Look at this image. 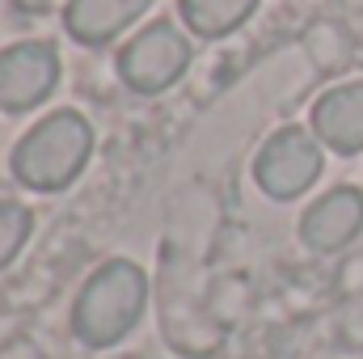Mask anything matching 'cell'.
I'll use <instances>...</instances> for the list:
<instances>
[{
	"label": "cell",
	"mask_w": 363,
	"mask_h": 359,
	"mask_svg": "<svg viewBox=\"0 0 363 359\" xmlns=\"http://www.w3.org/2000/svg\"><path fill=\"white\" fill-rule=\"evenodd\" d=\"M144 304H148V275L127 258H110L85 279L72 309V330L85 347H114L135 330Z\"/></svg>",
	"instance_id": "cell-1"
},
{
	"label": "cell",
	"mask_w": 363,
	"mask_h": 359,
	"mask_svg": "<svg viewBox=\"0 0 363 359\" xmlns=\"http://www.w3.org/2000/svg\"><path fill=\"white\" fill-rule=\"evenodd\" d=\"M93 153V127L77 110H55L34 123L13 148V178L30 190H64L81 178Z\"/></svg>",
	"instance_id": "cell-2"
},
{
	"label": "cell",
	"mask_w": 363,
	"mask_h": 359,
	"mask_svg": "<svg viewBox=\"0 0 363 359\" xmlns=\"http://www.w3.org/2000/svg\"><path fill=\"white\" fill-rule=\"evenodd\" d=\"M190 64V38L174 21H148L123 51H118V77L123 85L144 97L165 93Z\"/></svg>",
	"instance_id": "cell-3"
},
{
	"label": "cell",
	"mask_w": 363,
	"mask_h": 359,
	"mask_svg": "<svg viewBox=\"0 0 363 359\" xmlns=\"http://www.w3.org/2000/svg\"><path fill=\"white\" fill-rule=\"evenodd\" d=\"M321 165H325L321 140L313 131H304V127H283L262 144V153L254 161V182L271 199L287 203V199H300L321 178Z\"/></svg>",
	"instance_id": "cell-4"
},
{
	"label": "cell",
	"mask_w": 363,
	"mask_h": 359,
	"mask_svg": "<svg viewBox=\"0 0 363 359\" xmlns=\"http://www.w3.org/2000/svg\"><path fill=\"white\" fill-rule=\"evenodd\" d=\"M60 81V55L51 43H13L0 51V110L26 114Z\"/></svg>",
	"instance_id": "cell-5"
},
{
	"label": "cell",
	"mask_w": 363,
	"mask_h": 359,
	"mask_svg": "<svg viewBox=\"0 0 363 359\" xmlns=\"http://www.w3.org/2000/svg\"><path fill=\"white\" fill-rule=\"evenodd\" d=\"M363 233V190L355 186H334L325 190L300 220V237L308 250L317 254H334L347 250Z\"/></svg>",
	"instance_id": "cell-6"
},
{
	"label": "cell",
	"mask_w": 363,
	"mask_h": 359,
	"mask_svg": "<svg viewBox=\"0 0 363 359\" xmlns=\"http://www.w3.org/2000/svg\"><path fill=\"white\" fill-rule=\"evenodd\" d=\"M308 123H313V136L325 148H334L342 157L363 153V81L325 89L313 101Z\"/></svg>",
	"instance_id": "cell-7"
},
{
	"label": "cell",
	"mask_w": 363,
	"mask_h": 359,
	"mask_svg": "<svg viewBox=\"0 0 363 359\" xmlns=\"http://www.w3.org/2000/svg\"><path fill=\"white\" fill-rule=\"evenodd\" d=\"M152 0H68L64 9V26L77 43L85 47H106L110 38H118L135 17L148 13Z\"/></svg>",
	"instance_id": "cell-8"
},
{
	"label": "cell",
	"mask_w": 363,
	"mask_h": 359,
	"mask_svg": "<svg viewBox=\"0 0 363 359\" xmlns=\"http://www.w3.org/2000/svg\"><path fill=\"white\" fill-rule=\"evenodd\" d=\"M258 0H178V13L190 34L199 38H224L241 30L254 17Z\"/></svg>",
	"instance_id": "cell-9"
},
{
	"label": "cell",
	"mask_w": 363,
	"mask_h": 359,
	"mask_svg": "<svg viewBox=\"0 0 363 359\" xmlns=\"http://www.w3.org/2000/svg\"><path fill=\"white\" fill-rule=\"evenodd\" d=\"M30 228H34L30 207H21V203H4V199H0V270L21 254V245L30 241Z\"/></svg>",
	"instance_id": "cell-10"
}]
</instances>
